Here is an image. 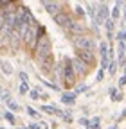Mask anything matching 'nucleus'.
<instances>
[{
  "label": "nucleus",
  "instance_id": "nucleus-12",
  "mask_svg": "<svg viewBox=\"0 0 126 129\" xmlns=\"http://www.w3.org/2000/svg\"><path fill=\"white\" fill-rule=\"evenodd\" d=\"M47 9V13H49L51 16H52V18H54V16L58 14V13H61V11H65V9H61V6L56 2V4H52V6H49V7H45Z\"/></svg>",
  "mask_w": 126,
  "mask_h": 129
},
{
  "label": "nucleus",
  "instance_id": "nucleus-19",
  "mask_svg": "<svg viewBox=\"0 0 126 129\" xmlns=\"http://www.w3.org/2000/svg\"><path fill=\"white\" fill-rule=\"evenodd\" d=\"M99 124H101V120H99L97 117L90 120V127H92V129H99Z\"/></svg>",
  "mask_w": 126,
  "mask_h": 129
},
{
  "label": "nucleus",
  "instance_id": "nucleus-10",
  "mask_svg": "<svg viewBox=\"0 0 126 129\" xmlns=\"http://www.w3.org/2000/svg\"><path fill=\"white\" fill-rule=\"evenodd\" d=\"M38 67H40V70L43 74H49L52 70V67H54V57L49 56V57H45V59H40L38 61Z\"/></svg>",
  "mask_w": 126,
  "mask_h": 129
},
{
  "label": "nucleus",
  "instance_id": "nucleus-18",
  "mask_svg": "<svg viewBox=\"0 0 126 129\" xmlns=\"http://www.w3.org/2000/svg\"><path fill=\"white\" fill-rule=\"evenodd\" d=\"M7 108H9L11 111H18V109H20V106L14 102V101H7Z\"/></svg>",
  "mask_w": 126,
  "mask_h": 129
},
{
  "label": "nucleus",
  "instance_id": "nucleus-34",
  "mask_svg": "<svg viewBox=\"0 0 126 129\" xmlns=\"http://www.w3.org/2000/svg\"><path fill=\"white\" fill-rule=\"evenodd\" d=\"M87 129H90V127H87Z\"/></svg>",
  "mask_w": 126,
  "mask_h": 129
},
{
  "label": "nucleus",
  "instance_id": "nucleus-31",
  "mask_svg": "<svg viewBox=\"0 0 126 129\" xmlns=\"http://www.w3.org/2000/svg\"><path fill=\"white\" fill-rule=\"evenodd\" d=\"M0 95H2V88H0Z\"/></svg>",
  "mask_w": 126,
  "mask_h": 129
},
{
  "label": "nucleus",
  "instance_id": "nucleus-32",
  "mask_svg": "<svg viewBox=\"0 0 126 129\" xmlns=\"http://www.w3.org/2000/svg\"><path fill=\"white\" fill-rule=\"evenodd\" d=\"M124 38H126V32H124Z\"/></svg>",
  "mask_w": 126,
  "mask_h": 129
},
{
  "label": "nucleus",
  "instance_id": "nucleus-23",
  "mask_svg": "<svg viewBox=\"0 0 126 129\" xmlns=\"http://www.w3.org/2000/svg\"><path fill=\"white\" fill-rule=\"evenodd\" d=\"M18 77L22 79V83H27V81H29V75H27L25 72H20V74H18Z\"/></svg>",
  "mask_w": 126,
  "mask_h": 129
},
{
  "label": "nucleus",
  "instance_id": "nucleus-25",
  "mask_svg": "<svg viewBox=\"0 0 126 129\" xmlns=\"http://www.w3.org/2000/svg\"><path fill=\"white\" fill-rule=\"evenodd\" d=\"M112 18H119V6L114 7V11H112Z\"/></svg>",
  "mask_w": 126,
  "mask_h": 129
},
{
  "label": "nucleus",
  "instance_id": "nucleus-17",
  "mask_svg": "<svg viewBox=\"0 0 126 129\" xmlns=\"http://www.w3.org/2000/svg\"><path fill=\"white\" fill-rule=\"evenodd\" d=\"M4 118L9 122V124H14V122H16V120H14V115H13V113L11 111H7V113H4Z\"/></svg>",
  "mask_w": 126,
  "mask_h": 129
},
{
  "label": "nucleus",
  "instance_id": "nucleus-6",
  "mask_svg": "<svg viewBox=\"0 0 126 129\" xmlns=\"http://www.w3.org/2000/svg\"><path fill=\"white\" fill-rule=\"evenodd\" d=\"M72 70H74L76 77H85V75H87V72H88L87 64H85L79 57H74V59H72Z\"/></svg>",
  "mask_w": 126,
  "mask_h": 129
},
{
  "label": "nucleus",
  "instance_id": "nucleus-21",
  "mask_svg": "<svg viewBox=\"0 0 126 129\" xmlns=\"http://www.w3.org/2000/svg\"><path fill=\"white\" fill-rule=\"evenodd\" d=\"M27 113H29V115L33 117V118H38V113L34 111V108H31V106H27Z\"/></svg>",
  "mask_w": 126,
  "mask_h": 129
},
{
  "label": "nucleus",
  "instance_id": "nucleus-7",
  "mask_svg": "<svg viewBox=\"0 0 126 129\" xmlns=\"http://www.w3.org/2000/svg\"><path fill=\"white\" fill-rule=\"evenodd\" d=\"M69 30V36H83V34H87V27L83 25V23H79V22H76V20H72V23H70V27L67 29Z\"/></svg>",
  "mask_w": 126,
  "mask_h": 129
},
{
  "label": "nucleus",
  "instance_id": "nucleus-26",
  "mask_svg": "<svg viewBox=\"0 0 126 129\" xmlns=\"http://www.w3.org/2000/svg\"><path fill=\"white\" fill-rule=\"evenodd\" d=\"M76 13L79 14V16H85V11H83V7H79V6L76 7Z\"/></svg>",
  "mask_w": 126,
  "mask_h": 129
},
{
  "label": "nucleus",
  "instance_id": "nucleus-8",
  "mask_svg": "<svg viewBox=\"0 0 126 129\" xmlns=\"http://www.w3.org/2000/svg\"><path fill=\"white\" fill-rule=\"evenodd\" d=\"M76 52H77L76 57H79L87 67H90V64L96 63V56H94V52H88V50H76Z\"/></svg>",
  "mask_w": 126,
  "mask_h": 129
},
{
  "label": "nucleus",
  "instance_id": "nucleus-30",
  "mask_svg": "<svg viewBox=\"0 0 126 129\" xmlns=\"http://www.w3.org/2000/svg\"><path fill=\"white\" fill-rule=\"evenodd\" d=\"M18 129H27V127H18Z\"/></svg>",
  "mask_w": 126,
  "mask_h": 129
},
{
  "label": "nucleus",
  "instance_id": "nucleus-27",
  "mask_svg": "<svg viewBox=\"0 0 126 129\" xmlns=\"http://www.w3.org/2000/svg\"><path fill=\"white\" fill-rule=\"evenodd\" d=\"M27 129H41V125H40V124H29Z\"/></svg>",
  "mask_w": 126,
  "mask_h": 129
},
{
  "label": "nucleus",
  "instance_id": "nucleus-33",
  "mask_svg": "<svg viewBox=\"0 0 126 129\" xmlns=\"http://www.w3.org/2000/svg\"><path fill=\"white\" fill-rule=\"evenodd\" d=\"M0 129H4V127H0Z\"/></svg>",
  "mask_w": 126,
  "mask_h": 129
},
{
  "label": "nucleus",
  "instance_id": "nucleus-16",
  "mask_svg": "<svg viewBox=\"0 0 126 129\" xmlns=\"http://www.w3.org/2000/svg\"><path fill=\"white\" fill-rule=\"evenodd\" d=\"M29 97H31L33 101L40 99V97H41V95H40V90H38V88H36V90H31V91H29Z\"/></svg>",
  "mask_w": 126,
  "mask_h": 129
},
{
  "label": "nucleus",
  "instance_id": "nucleus-9",
  "mask_svg": "<svg viewBox=\"0 0 126 129\" xmlns=\"http://www.w3.org/2000/svg\"><path fill=\"white\" fill-rule=\"evenodd\" d=\"M108 16H110V13H108V7L104 6V4H101L99 7H97V14H96V18H94V20H96V25L99 23H103V22H106L108 20Z\"/></svg>",
  "mask_w": 126,
  "mask_h": 129
},
{
  "label": "nucleus",
  "instance_id": "nucleus-29",
  "mask_svg": "<svg viewBox=\"0 0 126 129\" xmlns=\"http://www.w3.org/2000/svg\"><path fill=\"white\" fill-rule=\"evenodd\" d=\"M119 84H121V86H124V84H126V75H122V77H121V81H119Z\"/></svg>",
  "mask_w": 126,
  "mask_h": 129
},
{
  "label": "nucleus",
  "instance_id": "nucleus-2",
  "mask_svg": "<svg viewBox=\"0 0 126 129\" xmlns=\"http://www.w3.org/2000/svg\"><path fill=\"white\" fill-rule=\"evenodd\" d=\"M43 34V27H40L38 23H33L29 29H27V32H25V36H24V45L29 48L31 52L34 50V47H36V43H38V40H40V36Z\"/></svg>",
  "mask_w": 126,
  "mask_h": 129
},
{
  "label": "nucleus",
  "instance_id": "nucleus-14",
  "mask_svg": "<svg viewBox=\"0 0 126 129\" xmlns=\"http://www.w3.org/2000/svg\"><path fill=\"white\" fill-rule=\"evenodd\" d=\"M99 54H101V57H108V45L104 41L99 43Z\"/></svg>",
  "mask_w": 126,
  "mask_h": 129
},
{
  "label": "nucleus",
  "instance_id": "nucleus-1",
  "mask_svg": "<svg viewBox=\"0 0 126 129\" xmlns=\"http://www.w3.org/2000/svg\"><path fill=\"white\" fill-rule=\"evenodd\" d=\"M33 54H34V59L36 61L52 56V41H51V38L47 36V34H41L40 36V40H38V43L34 47V50H33Z\"/></svg>",
  "mask_w": 126,
  "mask_h": 129
},
{
  "label": "nucleus",
  "instance_id": "nucleus-11",
  "mask_svg": "<svg viewBox=\"0 0 126 129\" xmlns=\"http://www.w3.org/2000/svg\"><path fill=\"white\" fill-rule=\"evenodd\" d=\"M76 91H65V93H63V97H61V102L63 104H72L74 101H76Z\"/></svg>",
  "mask_w": 126,
  "mask_h": 129
},
{
  "label": "nucleus",
  "instance_id": "nucleus-5",
  "mask_svg": "<svg viewBox=\"0 0 126 129\" xmlns=\"http://www.w3.org/2000/svg\"><path fill=\"white\" fill-rule=\"evenodd\" d=\"M72 20H74V18L70 16V13H67V11H61V13H58V14L54 16V22H56L61 29H65V30L70 27Z\"/></svg>",
  "mask_w": 126,
  "mask_h": 129
},
{
  "label": "nucleus",
  "instance_id": "nucleus-20",
  "mask_svg": "<svg viewBox=\"0 0 126 129\" xmlns=\"http://www.w3.org/2000/svg\"><path fill=\"white\" fill-rule=\"evenodd\" d=\"M40 2H41V6H43V7H49V6H52V4H56V2H58V0H40Z\"/></svg>",
  "mask_w": 126,
  "mask_h": 129
},
{
  "label": "nucleus",
  "instance_id": "nucleus-3",
  "mask_svg": "<svg viewBox=\"0 0 126 129\" xmlns=\"http://www.w3.org/2000/svg\"><path fill=\"white\" fill-rule=\"evenodd\" d=\"M61 68H63V72H61L63 83H65V86H67V88H72V86L76 84V74H74V70H72V59H70L69 56L63 57Z\"/></svg>",
  "mask_w": 126,
  "mask_h": 129
},
{
  "label": "nucleus",
  "instance_id": "nucleus-24",
  "mask_svg": "<svg viewBox=\"0 0 126 129\" xmlns=\"http://www.w3.org/2000/svg\"><path fill=\"white\" fill-rule=\"evenodd\" d=\"M79 124H81L85 129H87V127H90V120H87V118H81V120H79Z\"/></svg>",
  "mask_w": 126,
  "mask_h": 129
},
{
  "label": "nucleus",
  "instance_id": "nucleus-22",
  "mask_svg": "<svg viewBox=\"0 0 126 129\" xmlns=\"http://www.w3.org/2000/svg\"><path fill=\"white\" fill-rule=\"evenodd\" d=\"M27 91H29V86H27V83H22V84H20V93H22V95H25Z\"/></svg>",
  "mask_w": 126,
  "mask_h": 129
},
{
  "label": "nucleus",
  "instance_id": "nucleus-15",
  "mask_svg": "<svg viewBox=\"0 0 126 129\" xmlns=\"http://www.w3.org/2000/svg\"><path fill=\"white\" fill-rule=\"evenodd\" d=\"M108 72H110V74H112V75H114V74L117 72V63H115L114 59H112V61H110V64H108Z\"/></svg>",
  "mask_w": 126,
  "mask_h": 129
},
{
  "label": "nucleus",
  "instance_id": "nucleus-13",
  "mask_svg": "<svg viewBox=\"0 0 126 129\" xmlns=\"http://www.w3.org/2000/svg\"><path fill=\"white\" fill-rule=\"evenodd\" d=\"M0 68H2V72H4L6 75H11V74H13V67H11L7 61H2V63H0Z\"/></svg>",
  "mask_w": 126,
  "mask_h": 129
},
{
  "label": "nucleus",
  "instance_id": "nucleus-28",
  "mask_svg": "<svg viewBox=\"0 0 126 129\" xmlns=\"http://www.w3.org/2000/svg\"><path fill=\"white\" fill-rule=\"evenodd\" d=\"M103 75H104V70L101 68V70H99V74H97V81H101V79H103Z\"/></svg>",
  "mask_w": 126,
  "mask_h": 129
},
{
  "label": "nucleus",
  "instance_id": "nucleus-4",
  "mask_svg": "<svg viewBox=\"0 0 126 129\" xmlns=\"http://www.w3.org/2000/svg\"><path fill=\"white\" fill-rule=\"evenodd\" d=\"M72 45H74L76 50H88V52H94V50H96V41H94L92 36H88V34L74 36V38H72Z\"/></svg>",
  "mask_w": 126,
  "mask_h": 129
}]
</instances>
